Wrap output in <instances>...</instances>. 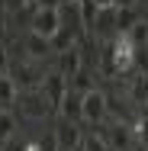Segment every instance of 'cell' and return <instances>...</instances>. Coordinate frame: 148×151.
<instances>
[{"label":"cell","instance_id":"6da1fadb","mask_svg":"<svg viewBox=\"0 0 148 151\" xmlns=\"http://www.w3.org/2000/svg\"><path fill=\"white\" fill-rule=\"evenodd\" d=\"M110 52H113V74H116V77L135 74V64H139V45L129 39V32H116V35L110 39Z\"/></svg>","mask_w":148,"mask_h":151},{"label":"cell","instance_id":"7a4b0ae2","mask_svg":"<svg viewBox=\"0 0 148 151\" xmlns=\"http://www.w3.org/2000/svg\"><path fill=\"white\" fill-rule=\"evenodd\" d=\"M10 74H13V81L19 84V90H39L48 71H45V64H42V61L16 58L13 64H10Z\"/></svg>","mask_w":148,"mask_h":151},{"label":"cell","instance_id":"3957f363","mask_svg":"<svg viewBox=\"0 0 148 151\" xmlns=\"http://www.w3.org/2000/svg\"><path fill=\"white\" fill-rule=\"evenodd\" d=\"M16 113L23 116V119H45V116H52L55 109H52V103H48V96L42 90H23L19 93V100H16Z\"/></svg>","mask_w":148,"mask_h":151},{"label":"cell","instance_id":"277c9868","mask_svg":"<svg viewBox=\"0 0 148 151\" xmlns=\"http://www.w3.org/2000/svg\"><path fill=\"white\" fill-rule=\"evenodd\" d=\"M19 58H29V61H52L58 58V52H55V45H52V39H45V35H39V32H26L23 35V55Z\"/></svg>","mask_w":148,"mask_h":151},{"label":"cell","instance_id":"5b68a950","mask_svg":"<svg viewBox=\"0 0 148 151\" xmlns=\"http://www.w3.org/2000/svg\"><path fill=\"white\" fill-rule=\"evenodd\" d=\"M103 135H106L113 151H135V145H139V132L132 122H113Z\"/></svg>","mask_w":148,"mask_h":151},{"label":"cell","instance_id":"8992f818","mask_svg":"<svg viewBox=\"0 0 148 151\" xmlns=\"http://www.w3.org/2000/svg\"><path fill=\"white\" fill-rule=\"evenodd\" d=\"M110 116V103H106V93L103 90H87L84 93V119L90 122V125H100V122Z\"/></svg>","mask_w":148,"mask_h":151},{"label":"cell","instance_id":"52a82bcc","mask_svg":"<svg viewBox=\"0 0 148 151\" xmlns=\"http://www.w3.org/2000/svg\"><path fill=\"white\" fill-rule=\"evenodd\" d=\"M39 90H42L45 96H48V103H52V109L58 113V109H61V103H64V93H68V77H64L61 71H48Z\"/></svg>","mask_w":148,"mask_h":151},{"label":"cell","instance_id":"ba28073f","mask_svg":"<svg viewBox=\"0 0 148 151\" xmlns=\"http://www.w3.org/2000/svg\"><path fill=\"white\" fill-rule=\"evenodd\" d=\"M29 29L39 32V35H45V39H55V32L61 29V13H58V10H48V6H39L35 16H32Z\"/></svg>","mask_w":148,"mask_h":151},{"label":"cell","instance_id":"9c48e42d","mask_svg":"<svg viewBox=\"0 0 148 151\" xmlns=\"http://www.w3.org/2000/svg\"><path fill=\"white\" fill-rule=\"evenodd\" d=\"M126 96H129V103H132L139 113L148 109V71H135V74H129Z\"/></svg>","mask_w":148,"mask_h":151},{"label":"cell","instance_id":"30bf717a","mask_svg":"<svg viewBox=\"0 0 148 151\" xmlns=\"http://www.w3.org/2000/svg\"><path fill=\"white\" fill-rule=\"evenodd\" d=\"M55 138H58V148H61V151H77V148H81L84 132L77 129V122L58 119V125H55Z\"/></svg>","mask_w":148,"mask_h":151},{"label":"cell","instance_id":"8fae6325","mask_svg":"<svg viewBox=\"0 0 148 151\" xmlns=\"http://www.w3.org/2000/svg\"><path fill=\"white\" fill-rule=\"evenodd\" d=\"M55 64H58V71L71 81L87 61H84V52H81V45H71V48H64V52H58V58H55Z\"/></svg>","mask_w":148,"mask_h":151},{"label":"cell","instance_id":"7c38bea8","mask_svg":"<svg viewBox=\"0 0 148 151\" xmlns=\"http://www.w3.org/2000/svg\"><path fill=\"white\" fill-rule=\"evenodd\" d=\"M61 119H71V122H81L84 119V93L71 90L68 87V93H64V103H61Z\"/></svg>","mask_w":148,"mask_h":151},{"label":"cell","instance_id":"4fadbf2b","mask_svg":"<svg viewBox=\"0 0 148 151\" xmlns=\"http://www.w3.org/2000/svg\"><path fill=\"white\" fill-rule=\"evenodd\" d=\"M19 84L13 81V74H0V109L13 113L16 109V100H19Z\"/></svg>","mask_w":148,"mask_h":151},{"label":"cell","instance_id":"5bb4252c","mask_svg":"<svg viewBox=\"0 0 148 151\" xmlns=\"http://www.w3.org/2000/svg\"><path fill=\"white\" fill-rule=\"evenodd\" d=\"M77 151H113L110 148V142H106V135L103 132H84V138H81V148Z\"/></svg>","mask_w":148,"mask_h":151},{"label":"cell","instance_id":"9a60e30c","mask_svg":"<svg viewBox=\"0 0 148 151\" xmlns=\"http://www.w3.org/2000/svg\"><path fill=\"white\" fill-rule=\"evenodd\" d=\"M16 132H19V125H16V119H13V113L0 109V145L13 142V138H16Z\"/></svg>","mask_w":148,"mask_h":151},{"label":"cell","instance_id":"2e32d148","mask_svg":"<svg viewBox=\"0 0 148 151\" xmlns=\"http://www.w3.org/2000/svg\"><path fill=\"white\" fill-rule=\"evenodd\" d=\"M68 87H71V90H77V93L93 90V87H97V84H93V71H87V64H84V68H81V71L68 81Z\"/></svg>","mask_w":148,"mask_h":151},{"label":"cell","instance_id":"e0dca14e","mask_svg":"<svg viewBox=\"0 0 148 151\" xmlns=\"http://www.w3.org/2000/svg\"><path fill=\"white\" fill-rule=\"evenodd\" d=\"M139 23V10L135 6H119V32H129Z\"/></svg>","mask_w":148,"mask_h":151},{"label":"cell","instance_id":"ac0fdd59","mask_svg":"<svg viewBox=\"0 0 148 151\" xmlns=\"http://www.w3.org/2000/svg\"><path fill=\"white\" fill-rule=\"evenodd\" d=\"M129 39H132L139 48H148V23H142V19H139V23L129 29Z\"/></svg>","mask_w":148,"mask_h":151},{"label":"cell","instance_id":"d6986e66","mask_svg":"<svg viewBox=\"0 0 148 151\" xmlns=\"http://www.w3.org/2000/svg\"><path fill=\"white\" fill-rule=\"evenodd\" d=\"M10 64H13V58L6 55V45L0 42V74H10Z\"/></svg>","mask_w":148,"mask_h":151},{"label":"cell","instance_id":"ffe728a7","mask_svg":"<svg viewBox=\"0 0 148 151\" xmlns=\"http://www.w3.org/2000/svg\"><path fill=\"white\" fill-rule=\"evenodd\" d=\"M3 151H26V142L23 138H13V142H6V145H0Z\"/></svg>","mask_w":148,"mask_h":151},{"label":"cell","instance_id":"44dd1931","mask_svg":"<svg viewBox=\"0 0 148 151\" xmlns=\"http://www.w3.org/2000/svg\"><path fill=\"white\" fill-rule=\"evenodd\" d=\"M35 6H48V10H58L61 0H35Z\"/></svg>","mask_w":148,"mask_h":151},{"label":"cell","instance_id":"7402d4cb","mask_svg":"<svg viewBox=\"0 0 148 151\" xmlns=\"http://www.w3.org/2000/svg\"><path fill=\"white\" fill-rule=\"evenodd\" d=\"M139 3H142V6H148V0H139Z\"/></svg>","mask_w":148,"mask_h":151},{"label":"cell","instance_id":"603a6c76","mask_svg":"<svg viewBox=\"0 0 148 151\" xmlns=\"http://www.w3.org/2000/svg\"><path fill=\"white\" fill-rule=\"evenodd\" d=\"M0 151H3V148H0Z\"/></svg>","mask_w":148,"mask_h":151}]
</instances>
